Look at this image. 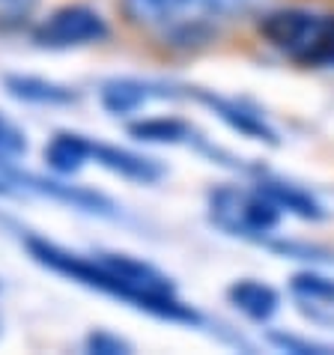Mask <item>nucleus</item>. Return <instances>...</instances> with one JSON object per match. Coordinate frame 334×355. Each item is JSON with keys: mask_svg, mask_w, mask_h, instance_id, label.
<instances>
[{"mask_svg": "<svg viewBox=\"0 0 334 355\" xmlns=\"http://www.w3.org/2000/svg\"><path fill=\"white\" fill-rule=\"evenodd\" d=\"M93 162L102 164L105 171H111L116 176L137 185H155L164 176V167L150 159V155H141V153H132L125 146H114V144H102V141H93Z\"/></svg>", "mask_w": 334, "mask_h": 355, "instance_id": "obj_9", "label": "nucleus"}, {"mask_svg": "<svg viewBox=\"0 0 334 355\" xmlns=\"http://www.w3.org/2000/svg\"><path fill=\"white\" fill-rule=\"evenodd\" d=\"M185 98H194V102H200L203 107H209L227 129L239 132L242 137H248V141L278 146V132L272 129L269 120L257 111V107L245 105V102H239V98L218 96L215 90H194V87H185Z\"/></svg>", "mask_w": 334, "mask_h": 355, "instance_id": "obj_7", "label": "nucleus"}, {"mask_svg": "<svg viewBox=\"0 0 334 355\" xmlns=\"http://www.w3.org/2000/svg\"><path fill=\"white\" fill-rule=\"evenodd\" d=\"M3 162L6 164H0V173L12 185H18V189L51 197L57 203H66V206H72V209L90 212V215H116L114 200L102 191L87 189V185H72V182H66V176H39L30 171H18V167L9 164V159H3Z\"/></svg>", "mask_w": 334, "mask_h": 355, "instance_id": "obj_6", "label": "nucleus"}, {"mask_svg": "<svg viewBox=\"0 0 334 355\" xmlns=\"http://www.w3.org/2000/svg\"><path fill=\"white\" fill-rule=\"evenodd\" d=\"M290 293L310 308H334V278L317 269H301L290 278Z\"/></svg>", "mask_w": 334, "mask_h": 355, "instance_id": "obj_15", "label": "nucleus"}, {"mask_svg": "<svg viewBox=\"0 0 334 355\" xmlns=\"http://www.w3.org/2000/svg\"><path fill=\"white\" fill-rule=\"evenodd\" d=\"M263 42L299 66L334 69V15L317 9H272L257 21Z\"/></svg>", "mask_w": 334, "mask_h": 355, "instance_id": "obj_3", "label": "nucleus"}, {"mask_svg": "<svg viewBox=\"0 0 334 355\" xmlns=\"http://www.w3.org/2000/svg\"><path fill=\"white\" fill-rule=\"evenodd\" d=\"M227 302L245 320L251 322H269L274 313L281 311V295L274 287H269L266 281L257 278H239L227 287Z\"/></svg>", "mask_w": 334, "mask_h": 355, "instance_id": "obj_10", "label": "nucleus"}, {"mask_svg": "<svg viewBox=\"0 0 334 355\" xmlns=\"http://www.w3.org/2000/svg\"><path fill=\"white\" fill-rule=\"evenodd\" d=\"M257 185L272 197V203L278 206L283 215H296L301 221H322L326 218V206H322L310 191L299 189V185L274 180V176H263Z\"/></svg>", "mask_w": 334, "mask_h": 355, "instance_id": "obj_13", "label": "nucleus"}, {"mask_svg": "<svg viewBox=\"0 0 334 355\" xmlns=\"http://www.w3.org/2000/svg\"><path fill=\"white\" fill-rule=\"evenodd\" d=\"M179 93L170 84L159 81H143V78H111L102 84L99 102L111 116H132L143 105H150L152 98H179Z\"/></svg>", "mask_w": 334, "mask_h": 355, "instance_id": "obj_8", "label": "nucleus"}, {"mask_svg": "<svg viewBox=\"0 0 334 355\" xmlns=\"http://www.w3.org/2000/svg\"><path fill=\"white\" fill-rule=\"evenodd\" d=\"M245 0H120L125 24L176 51H191L218 33Z\"/></svg>", "mask_w": 334, "mask_h": 355, "instance_id": "obj_2", "label": "nucleus"}, {"mask_svg": "<svg viewBox=\"0 0 334 355\" xmlns=\"http://www.w3.org/2000/svg\"><path fill=\"white\" fill-rule=\"evenodd\" d=\"M129 135L141 144H197L200 135L191 123L179 116H143V120L129 123Z\"/></svg>", "mask_w": 334, "mask_h": 355, "instance_id": "obj_14", "label": "nucleus"}, {"mask_svg": "<svg viewBox=\"0 0 334 355\" xmlns=\"http://www.w3.org/2000/svg\"><path fill=\"white\" fill-rule=\"evenodd\" d=\"M3 87H6L9 96L18 98V102L42 105V107H69L81 98L75 87L48 81V78H39V75H6Z\"/></svg>", "mask_w": 334, "mask_h": 355, "instance_id": "obj_11", "label": "nucleus"}, {"mask_svg": "<svg viewBox=\"0 0 334 355\" xmlns=\"http://www.w3.org/2000/svg\"><path fill=\"white\" fill-rule=\"evenodd\" d=\"M0 3H15V0H0Z\"/></svg>", "mask_w": 334, "mask_h": 355, "instance_id": "obj_20", "label": "nucleus"}, {"mask_svg": "<svg viewBox=\"0 0 334 355\" xmlns=\"http://www.w3.org/2000/svg\"><path fill=\"white\" fill-rule=\"evenodd\" d=\"M84 349L93 355H125V352H132V343L123 340L120 334H114V331L96 329L84 338Z\"/></svg>", "mask_w": 334, "mask_h": 355, "instance_id": "obj_18", "label": "nucleus"}, {"mask_svg": "<svg viewBox=\"0 0 334 355\" xmlns=\"http://www.w3.org/2000/svg\"><path fill=\"white\" fill-rule=\"evenodd\" d=\"M27 153V135L15 120L0 114V159H18Z\"/></svg>", "mask_w": 334, "mask_h": 355, "instance_id": "obj_17", "label": "nucleus"}, {"mask_svg": "<svg viewBox=\"0 0 334 355\" xmlns=\"http://www.w3.org/2000/svg\"><path fill=\"white\" fill-rule=\"evenodd\" d=\"M269 343L274 349L292 352V355H326V352H334V347H328V343L299 338V334H290V331H269Z\"/></svg>", "mask_w": 334, "mask_h": 355, "instance_id": "obj_16", "label": "nucleus"}, {"mask_svg": "<svg viewBox=\"0 0 334 355\" xmlns=\"http://www.w3.org/2000/svg\"><path fill=\"white\" fill-rule=\"evenodd\" d=\"M107 36H111L107 18L87 3H66L54 12H48L33 27V42L39 48H51V51L99 45Z\"/></svg>", "mask_w": 334, "mask_h": 355, "instance_id": "obj_5", "label": "nucleus"}, {"mask_svg": "<svg viewBox=\"0 0 334 355\" xmlns=\"http://www.w3.org/2000/svg\"><path fill=\"white\" fill-rule=\"evenodd\" d=\"M206 209L221 233L245 242H266L283 218V212L260 185H218L209 191Z\"/></svg>", "mask_w": 334, "mask_h": 355, "instance_id": "obj_4", "label": "nucleus"}, {"mask_svg": "<svg viewBox=\"0 0 334 355\" xmlns=\"http://www.w3.org/2000/svg\"><path fill=\"white\" fill-rule=\"evenodd\" d=\"M15 194H18V191H15V185L9 182L3 173H0V197H15Z\"/></svg>", "mask_w": 334, "mask_h": 355, "instance_id": "obj_19", "label": "nucleus"}, {"mask_svg": "<svg viewBox=\"0 0 334 355\" xmlns=\"http://www.w3.org/2000/svg\"><path fill=\"white\" fill-rule=\"evenodd\" d=\"M27 251L30 257L51 269L63 278L81 284L87 290L105 293L111 299H120L132 308L159 317L167 322L179 325H203L200 311H194L191 304H185L176 295L173 281L155 266L132 257V254H116V251H99V254H75L66 251L60 245L42 239V236H30L27 239Z\"/></svg>", "mask_w": 334, "mask_h": 355, "instance_id": "obj_1", "label": "nucleus"}, {"mask_svg": "<svg viewBox=\"0 0 334 355\" xmlns=\"http://www.w3.org/2000/svg\"><path fill=\"white\" fill-rule=\"evenodd\" d=\"M87 162H93V141L78 132H57L45 144V164L54 176H75L84 171Z\"/></svg>", "mask_w": 334, "mask_h": 355, "instance_id": "obj_12", "label": "nucleus"}]
</instances>
